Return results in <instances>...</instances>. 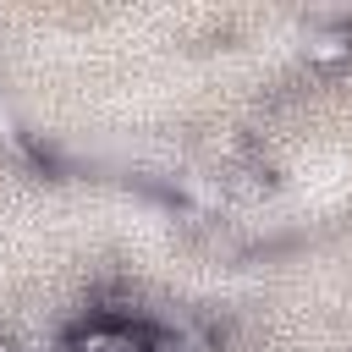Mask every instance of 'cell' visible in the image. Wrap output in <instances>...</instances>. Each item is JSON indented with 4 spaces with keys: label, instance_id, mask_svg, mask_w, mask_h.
<instances>
[{
    "label": "cell",
    "instance_id": "cell-3",
    "mask_svg": "<svg viewBox=\"0 0 352 352\" xmlns=\"http://www.w3.org/2000/svg\"><path fill=\"white\" fill-rule=\"evenodd\" d=\"M341 38H346V50H352V16H346V28H341Z\"/></svg>",
    "mask_w": 352,
    "mask_h": 352
},
{
    "label": "cell",
    "instance_id": "cell-2",
    "mask_svg": "<svg viewBox=\"0 0 352 352\" xmlns=\"http://www.w3.org/2000/svg\"><path fill=\"white\" fill-rule=\"evenodd\" d=\"M0 352H22V346H16V341H11V336H0Z\"/></svg>",
    "mask_w": 352,
    "mask_h": 352
},
{
    "label": "cell",
    "instance_id": "cell-1",
    "mask_svg": "<svg viewBox=\"0 0 352 352\" xmlns=\"http://www.w3.org/2000/svg\"><path fill=\"white\" fill-rule=\"evenodd\" d=\"M72 352H148V330L121 319H94L72 336Z\"/></svg>",
    "mask_w": 352,
    "mask_h": 352
}]
</instances>
